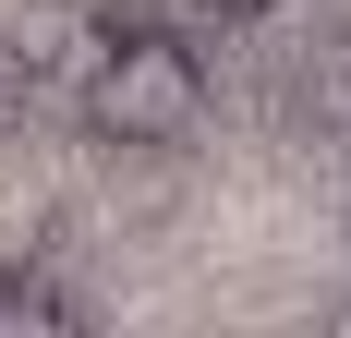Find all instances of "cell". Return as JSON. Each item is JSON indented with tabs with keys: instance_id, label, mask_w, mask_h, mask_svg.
Listing matches in <instances>:
<instances>
[{
	"instance_id": "cell-3",
	"label": "cell",
	"mask_w": 351,
	"mask_h": 338,
	"mask_svg": "<svg viewBox=\"0 0 351 338\" xmlns=\"http://www.w3.org/2000/svg\"><path fill=\"white\" fill-rule=\"evenodd\" d=\"M12 326H73V290L49 266H0V338Z\"/></svg>"
},
{
	"instance_id": "cell-2",
	"label": "cell",
	"mask_w": 351,
	"mask_h": 338,
	"mask_svg": "<svg viewBox=\"0 0 351 338\" xmlns=\"http://www.w3.org/2000/svg\"><path fill=\"white\" fill-rule=\"evenodd\" d=\"M97 12L85 0H25L12 25H0V61L25 73V85H85V61H97Z\"/></svg>"
},
{
	"instance_id": "cell-1",
	"label": "cell",
	"mask_w": 351,
	"mask_h": 338,
	"mask_svg": "<svg viewBox=\"0 0 351 338\" xmlns=\"http://www.w3.org/2000/svg\"><path fill=\"white\" fill-rule=\"evenodd\" d=\"M85 121H97V145H182L206 121V61L170 25H109L85 61Z\"/></svg>"
},
{
	"instance_id": "cell-4",
	"label": "cell",
	"mask_w": 351,
	"mask_h": 338,
	"mask_svg": "<svg viewBox=\"0 0 351 338\" xmlns=\"http://www.w3.org/2000/svg\"><path fill=\"white\" fill-rule=\"evenodd\" d=\"M315 121H327V133H351V36H339V49H315Z\"/></svg>"
},
{
	"instance_id": "cell-5",
	"label": "cell",
	"mask_w": 351,
	"mask_h": 338,
	"mask_svg": "<svg viewBox=\"0 0 351 338\" xmlns=\"http://www.w3.org/2000/svg\"><path fill=\"white\" fill-rule=\"evenodd\" d=\"M194 12H218V25H267V12H291V0H194Z\"/></svg>"
}]
</instances>
